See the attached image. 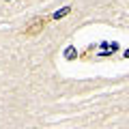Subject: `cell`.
I'll return each mask as SVG.
<instances>
[{"label": "cell", "instance_id": "6da1fadb", "mask_svg": "<svg viewBox=\"0 0 129 129\" xmlns=\"http://www.w3.org/2000/svg\"><path fill=\"white\" fill-rule=\"evenodd\" d=\"M47 22H50V17H35V19H30L28 22V26L24 28V35L26 37H37V35H41L43 32V28L47 26Z\"/></svg>", "mask_w": 129, "mask_h": 129}, {"label": "cell", "instance_id": "7a4b0ae2", "mask_svg": "<svg viewBox=\"0 0 129 129\" xmlns=\"http://www.w3.org/2000/svg\"><path fill=\"white\" fill-rule=\"evenodd\" d=\"M69 7H67V9H62V11H58V13H54V17H52V19H60V17H64V15H67V13H69Z\"/></svg>", "mask_w": 129, "mask_h": 129}]
</instances>
